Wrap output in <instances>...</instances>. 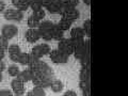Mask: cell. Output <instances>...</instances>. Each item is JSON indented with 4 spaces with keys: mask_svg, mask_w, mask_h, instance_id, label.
Listing matches in <instances>:
<instances>
[{
    "mask_svg": "<svg viewBox=\"0 0 128 96\" xmlns=\"http://www.w3.org/2000/svg\"><path fill=\"white\" fill-rule=\"evenodd\" d=\"M58 50H60L61 52L65 54H67V56L74 54L75 46H74L73 41H72L70 38H62L61 41H59Z\"/></svg>",
    "mask_w": 128,
    "mask_h": 96,
    "instance_id": "1",
    "label": "cell"
},
{
    "mask_svg": "<svg viewBox=\"0 0 128 96\" xmlns=\"http://www.w3.org/2000/svg\"><path fill=\"white\" fill-rule=\"evenodd\" d=\"M51 51V48L48 44H40V45H36L32 48V51H31V54H33L35 58L38 59H41L43 56H45L47 54H49Z\"/></svg>",
    "mask_w": 128,
    "mask_h": 96,
    "instance_id": "2",
    "label": "cell"
},
{
    "mask_svg": "<svg viewBox=\"0 0 128 96\" xmlns=\"http://www.w3.org/2000/svg\"><path fill=\"white\" fill-rule=\"evenodd\" d=\"M49 57L51 59V61L54 63H57V64H61V63H66L67 60H68V56L61 52L60 50L58 49H54L49 52Z\"/></svg>",
    "mask_w": 128,
    "mask_h": 96,
    "instance_id": "3",
    "label": "cell"
},
{
    "mask_svg": "<svg viewBox=\"0 0 128 96\" xmlns=\"http://www.w3.org/2000/svg\"><path fill=\"white\" fill-rule=\"evenodd\" d=\"M4 18L6 20H15V22H19L22 20V17H24V14L22 12L16 10V9H9V10H6L4 11Z\"/></svg>",
    "mask_w": 128,
    "mask_h": 96,
    "instance_id": "4",
    "label": "cell"
},
{
    "mask_svg": "<svg viewBox=\"0 0 128 96\" xmlns=\"http://www.w3.org/2000/svg\"><path fill=\"white\" fill-rule=\"evenodd\" d=\"M18 32L17 27L14 26V25H6L2 27V30H1V35H3L8 40H11L13 38Z\"/></svg>",
    "mask_w": 128,
    "mask_h": 96,
    "instance_id": "5",
    "label": "cell"
},
{
    "mask_svg": "<svg viewBox=\"0 0 128 96\" xmlns=\"http://www.w3.org/2000/svg\"><path fill=\"white\" fill-rule=\"evenodd\" d=\"M8 50H9L10 59L13 62L18 63L19 58H20V54H22V51H20V48H19V46L16 45V44H12V45H10L9 47H8Z\"/></svg>",
    "mask_w": 128,
    "mask_h": 96,
    "instance_id": "6",
    "label": "cell"
},
{
    "mask_svg": "<svg viewBox=\"0 0 128 96\" xmlns=\"http://www.w3.org/2000/svg\"><path fill=\"white\" fill-rule=\"evenodd\" d=\"M13 93L16 96H22L25 93V88H24V82H22L18 78H15L11 83Z\"/></svg>",
    "mask_w": 128,
    "mask_h": 96,
    "instance_id": "7",
    "label": "cell"
},
{
    "mask_svg": "<svg viewBox=\"0 0 128 96\" xmlns=\"http://www.w3.org/2000/svg\"><path fill=\"white\" fill-rule=\"evenodd\" d=\"M61 15H62V18L66 19V20H68L70 22H73L76 20V19L79 18L80 13H79V11L77 9H68V10L64 11Z\"/></svg>",
    "mask_w": 128,
    "mask_h": 96,
    "instance_id": "8",
    "label": "cell"
},
{
    "mask_svg": "<svg viewBox=\"0 0 128 96\" xmlns=\"http://www.w3.org/2000/svg\"><path fill=\"white\" fill-rule=\"evenodd\" d=\"M26 40L29 43H34V42H38L41 36H40V32L38 29H29L27 30L26 32Z\"/></svg>",
    "mask_w": 128,
    "mask_h": 96,
    "instance_id": "9",
    "label": "cell"
},
{
    "mask_svg": "<svg viewBox=\"0 0 128 96\" xmlns=\"http://www.w3.org/2000/svg\"><path fill=\"white\" fill-rule=\"evenodd\" d=\"M84 31H83L82 28L80 27H76L73 28L70 31V38L74 40V41H78V40H84Z\"/></svg>",
    "mask_w": 128,
    "mask_h": 96,
    "instance_id": "10",
    "label": "cell"
},
{
    "mask_svg": "<svg viewBox=\"0 0 128 96\" xmlns=\"http://www.w3.org/2000/svg\"><path fill=\"white\" fill-rule=\"evenodd\" d=\"M12 4L17 8L16 10L24 12V11H27L30 8V1H28V0H13Z\"/></svg>",
    "mask_w": 128,
    "mask_h": 96,
    "instance_id": "11",
    "label": "cell"
},
{
    "mask_svg": "<svg viewBox=\"0 0 128 96\" xmlns=\"http://www.w3.org/2000/svg\"><path fill=\"white\" fill-rule=\"evenodd\" d=\"M84 43H86V41L83 42L82 44H80V45H78V46H76V47H75L74 54H75V58H76V59L81 60L83 57H84L86 54H86V46H84Z\"/></svg>",
    "mask_w": 128,
    "mask_h": 96,
    "instance_id": "12",
    "label": "cell"
},
{
    "mask_svg": "<svg viewBox=\"0 0 128 96\" xmlns=\"http://www.w3.org/2000/svg\"><path fill=\"white\" fill-rule=\"evenodd\" d=\"M32 77H33V74H32V72H31L30 68H28V70H25L20 72L19 75L16 78H18L22 82L25 83V82H28V81H31Z\"/></svg>",
    "mask_w": 128,
    "mask_h": 96,
    "instance_id": "13",
    "label": "cell"
},
{
    "mask_svg": "<svg viewBox=\"0 0 128 96\" xmlns=\"http://www.w3.org/2000/svg\"><path fill=\"white\" fill-rule=\"evenodd\" d=\"M91 78V68L82 67L80 70V81H90Z\"/></svg>",
    "mask_w": 128,
    "mask_h": 96,
    "instance_id": "14",
    "label": "cell"
},
{
    "mask_svg": "<svg viewBox=\"0 0 128 96\" xmlns=\"http://www.w3.org/2000/svg\"><path fill=\"white\" fill-rule=\"evenodd\" d=\"M50 88H51V90H52V92L59 93V92H61L63 90V83L60 81V80H52Z\"/></svg>",
    "mask_w": 128,
    "mask_h": 96,
    "instance_id": "15",
    "label": "cell"
},
{
    "mask_svg": "<svg viewBox=\"0 0 128 96\" xmlns=\"http://www.w3.org/2000/svg\"><path fill=\"white\" fill-rule=\"evenodd\" d=\"M52 30H38L40 36H41V38L45 40V41H51L52 40Z\"/></svg>",
    "mask_w": 128,
    "mask_h": 96,
    "instance_id": "16",
    "label": "cell"
},
{
    "mask_svg": "<svg viewBox=\"0 0 128 96\" xmlns=\"http://www.w3.org/2000/svg\"><path fill=\"white\" fill-rule=\"evenodd\" d=\"M63 35H64V32L59 29L58 26L56 25L54 30H52V40H57V41H61V40L63 38Z\"/></svg>",
    "mask_w": 128,
    "mask_h": 96,
    "instance_id": "17",
    "label": "cell"
},
{
    "mask_svg": "<svg viewBox=\"0 0 128 96\" xmlns=\"http://www.w3.org/2000/svg\"><path fill=\"white\" fill-rule=\"evenodd\" d=\"M54 24L51 22L49 20H45V22H42L38 26V30H52L54 28Z\"/></svg>",
    "mask_w": 128,
    "mask_h": 96,
    "instance_id": "18",
    "label": "cell"
},
{
    "mask_svg": "<svg viewBox=\"0 0 128 96\" xmlns=\"http://www.w3.org/2000/svg\"><path fill=\"white\" fill-rule=\"evenodd\" d=\"M58 28L59 29H61L63 32L64 31H66V30H68L70 26H72V22H68V20H66V19H64V18H61V20H60V22L58 24Z\"/></svg>",
    "mask_w": 128,
    "mask_h": 96,
    "instance_id": "19",
    "label": "cell"
},
{
    "mask_svg": "<svg viewBox=\"0 0 128 96\" xmlns=\"http://www.w3.org/2000/svg\"><path fill=\"white\" fill-rule=\"evenodd\" d=\"M8 73H9L10 76H12V77H17V76L19 75V73H20V70H19V67L17 65H15V64H12V65L9 66V68H8Z\"/></svg>",
    "mask_w": 128,
    "mask_h": 96,
    "instance_id": "20",
    "label": "cell"
},
{
    "mask_svg": "<svg viewBox=\"0 0 128 96\" xmlns=\"http://www.w3.org/2000/svg\"><path fill=\"white\" fill-rule=\"evenodd\" d=\"M40 24H41V22L38 20L36 18H34L33 16H30V17L28 18V26H29L30 29H38Z\"/></svg>",
    "mask_w": 128,
    "mask_h": 96,
    "instance_id": "21",
    "label": "cell"
},
{
    "mask_svg": "<svg viewBox=\"0 0 128 96\" xmlns=\"http://www.w3.org/2000/svg\"><path fill=\"white\" fill-rule=\"evenodd\" d=\"M81 66L84 68H91V54H86L81 60H80Z\"/></svg>",
    "mask_w": 128,
    "mask_h": 96,
    "instance_id": "22",
    "label": "cell"
},
{
    "mask_svg": "<svg viewBox=\"0 0 128 96\" xmlns=\"http://www.w3.org/2000/svg\"><path fill=\"white\" fill-rule=\"evenodd\" d=\"M83 31H84V34L86 35L88 38L91 36V20L90 19H86V20H84V22H83Z\"/></svg>",
    "mask_w": 128,
    "mask_h": 96,
    "instance_id": "23",
    "label": "cell"
},
{
    "mask_svg": "<svg viewBox=\"0 0 128 96\" xmlns=\"http://www.w3.org/2000/svg\"><path fill=\"white\" fill-rule=\"evenodd\" d=\"M32 16H33L34 18H36L38 20L41 22L42 19L45 17V11H44L43 9H40V10H36V11H33V14H32Z\"/></svg>",
    "mask_w": 128,
    "mask_h": 96,
    "instance_id": "24",
    "label": "cell"
},
{
    "mask_svg": "<svg viewBox=\"0 0 128 96\" xmlns=\"http://www.w3.org/2000/svg\"><path fill=\"white\" fill-rule=\"evenodd\" d=\"M9 47V40L6 38L3 35H0V49L6 50Z\"/></svg>",
    "mask_w": 128,
    "mask_h": 96,
    "instance_id": "25",
    "label": "cell"
},
{
    "mask_svg": "<svg viewBox=\"0 0 128 96\" xmlns=\"http://www.w3.org/2000/svg\"><path fill=\"white\" fill-rule=\"evenodd\" d=\"M32 93H33V96H46L45 90L40 86H34V89L32 90Z\"/></svg>",
    "mask_w": 128,
    "mask_h": 96,
    "instance_id": "26",
    "label": "cell"
},
{
    "mask_svg": "<svg viewBox=\"0 0 128 96\" xmlns=\"http://www.w3.org/2000/svg\"><path fill=\"white\" fill-rule=\"evenodd\" d=\"M28 61H29V54H24V52H22L18 63L19 64H22V65H28Z\"/></svg>",
    "mask_w": 128,
    "mask_h": 96,
    "instance_id": "27",
    "label": "cell"
},
{
    "mask_svg": "<svg viewBox=\"0 0 128 96\" xmlns=\"http://www.w3.org/2000/svg\"><path fill=\"white\" fill-rule=\"evenodd\" d=\"M79 88L81 89V91L90 90L91 89V81H80Z\"/></svg>",
    "mask_w": 128,
    "mask_h": 96,
    "instance_id": "28",
    "label": "cell"
},
{
    "mask_svg": "<svg viewBox=\"0 0 128 96\" xmlns=\"http://www.w3.org/2000/svg\"><path fill=\"white\" fill-rule=\"evenodd\" d=\"M0 96H13V93L10 90H1L0 91Z\"/></svg>",
    "mask_w": 128,
    "mask_h": 96,
    "instance_id": "29",
    "label": "cell"
},
{
    "mask_svg": "<svg viewBox=\"0 0 128 96\" xmlns=\"http://www.w3.org/2000/svg\"><path fill=\"white\" fill-rule=\"evenodd\" d=\"M63 96H77V93H76L75 91H66L65 93H64Z\"/></svg>",
    "mask_w": 128,
    "mask_h": 96,
    "instance_id": "30",
    "label": "cell"
},
{
    "mask_svg": "<svg viewBox=\"0 0 128 96\" xmlns=\"http://www.w3.org/2000/svg\"><path fill=\"white\" fill-rule=\"evenodd\" d=\"M4 10H6V3H4V1L0 0V13H1V12H3Z\"/></svg>",
    "mask_w": 128,
    "mask_h": 96,
    "instance_id": "31",
    "label": "cell"
},
{
    "mask_svg": "<svg viewBox=\"0 0 128 96\" xmlns=\"http://www.w3.org/2000/svg\"><path fill=\"white\" fill-rule=\"evenodd\" d=\"M4 70H6V63L1 60V61H0V73H2Z\"/></svg>",
    "mask_w": 128,
    "mask_h": 96,
    "instance_id": "32",
    "label": "cell"
},
{
    "mask_svg": "<svg viewBox=\"0 0 128 96\" xmlns=\"http://www.w3.org/2000/svg\"><path fill=\"white\" fill-rule=\"evenodd\" d=\"M82 95H83V96H91V89H90V90H84V91H82Z\"/></svg>",
    "mask_w": 128,
    "mask_h": 96,
    "instance_id": "33",
    "label": "cell"
},
{
    "mask_svg": "<svg viewBox=\"0 0 128 96\" xmlns=\"http://www.w3.org/2000/svg\"><path fill=\"white\" fill-rule=\"evenodd\" d=\"M4 54H6V52H4V50H2V49H0V61L4 58Z\"/></svg>",
    "mask_w": 128,
    "mask_h": 96,
    "instance_id": "34",
    "label": "cell"
},
{
    "mask_svg": "<svg viewBox=\"0 0 128 96\" xmlns=\"http://www.w3.org/2000/svg\"><path fill=\"white\" fill-rule=\"evenodd\" d=\"M26 96H33V93H32V91L28 92V93H27V95H26Z\"/></svg>",
    "mask_w": 128,
    "mask_h": 96,
    "instance_id": "35",
    "label": "cell"
},
{
    "mask_svg": "<svg viewBox=\"0 0 128 96\" xmlns=\"http://www.w3.org/2000/svg\"><path fill=\"white\" fill-rule=\"evenodd\" d=\"M84 3H86V4H88V6H90L91 4V1H90V0H86V1H84Z\"/></svg>",
    "mask_w": 128,
    "mask_h": 96,
    "instance_id": "36",
    "label": "cell"
},
{
    "mask_svg": "<svg viewBox=\"0 0 128 96\" xmlns=\"http://www.w3.org/2000/svg\"><path fill=\"white\" fill-rule=\"evenodd\" d=\"M2 81V75H1V73H0V82Z\"/></svg>",
    "mask_w": 128,
    "mask_h": 96,
    "instance_id": "37",
    "label": "cell"
}]
</instances>
